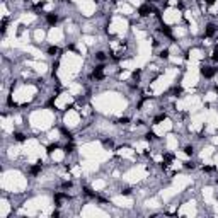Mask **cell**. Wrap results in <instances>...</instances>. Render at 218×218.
I'll use <instances>...</instances> for the list:
<instances>
[{"mask_svg":"<svg viewBox=\"0 0 218 218\" xmlns=\"http://www.w3.org/2000/svg\"><path fill=\"white\" fill-rule=\"evenodd\" d=\"M152 12H153V7L150 5V4H143V5L138 7V15L140 17H148Z\"/></svg>","mask_w":218,"mask_h":218,"instance_id":"1","label":"cell"},{"mask_svg":"<svg viewBox=\"0 0 218 218\" xmlns=\"http://www.w3.org/2000/svg\"><path fill=\"white\" fill-rule=\"evenodd\" d=\"M104 65H97V67L92 70V78H95V80H102L104 78Z\"/></svg>","mask_w":218,"mask_h":218,"instance_id":"2","label":"cell"},{"mask_svg":"<svg viewBox=\"0 0 218 218\" xmlns=\"http://www.w3.org/2000/svg\"><path fill=\"white\" fill-rule=\"evenodd\" d=\"M218 68H213V67H201V75H203L204 78H211L213 75L217 73Z\"/></svg>","mask_w":218,"mask_h":218,"instance_id":"3","label":"cell"},{"mask_svg":"<svg viewBox=\"0 0 218 218\" xmlns=\"http://www.w3.org/2000/svg\"><path fill=\"white\" fill-rule=\"evenodd\" d=\"M217 31H218L217 24H208L206 29H204V36H206V38H211V36H215V34H217Z\"/></svg>","mask_w":218,"mask_h":218,"instance_id":"4","label":"cell"},{"mask_svg":"<svg viewBox=\"0 0 218 218\" xmlns=\"http://www.w3.org/2000/svg\"><path fill=\"white\" fill-rule=\"evenodd\" d=\"M46 22L49 24V26H56V22H58V15H56V12L46 14Z\"/></svg>","mask_w":218,"mask_h":218,"instance_id":"5","label":"cell"},{"mask_svg":"<svg viewBox=\"0 0 218 218\" xmlns=\"http://www.w3.org/2000/svg\"><path fill=\"white\" fill-rule=\"evenodd\" d=\"M41 170H43V165H41V162H38L36 165H33V167L29 169V174H31V176H38V174H41Z\"/></svg>","mask_w":218,"mask_h":218,"instance_id":"6","label":"cell"},{"mask_svg":"<svg viewBox=\"0 0 218 218\" xmlns=\"http://www.w3.org/2000/svg\"><path fill=\"white\" fill-rule=\"evenodd\" d=\"M160 33H162L164 36H167V38H172V29H170L169 26H165V24L160 26Z\"/></svg>","mask_w":218,"mask_h":218,"instance_id":"7","label":"cell"},{"mask_svg":"<svg viewBox=\"0 0 218 218\" xmlns=\"http://www.w3.org/2000/svg\"><path fill=\"white\" fill-rule=\"evenodd\" d=\"M14 140H15V142H26V135L20 133V131H15V133H14Z\"/></svg>","mask_w":218,"mask_h":218,"instance_id":"8","label":"cell"},{"mask_svg":"<svg viewBox=\"0 0 218 218\" xmlns=\"http://www.w3.org/2000/svg\"><path fill=\"white\" fill-rule=\"evenodd\" d=\"M165 118H167V114H165V113H160L158 116H155V118H153V124H158V123L164 121Z\"/></svg>","mask_w":218,"mask_h":218,"instance_id":"9","label":"cell"},{"mask_svg":"<svg viewBox=\"0 0 218 218\" xmlns=\"http://www.w3.org/2000/svg\"><path fill=\"white\" fill-rule=\"evenodd\" d=\"M184 153H186L187 157H191L193 153H194V147H193V145H186V147H184Z\"/></svg>","mask_w":218,"mask_h":218,"instance_id":"10","label":"cell"},{"mask_svg":"<svg viewBox=\"0 0 218 218\" xmlns=\"http://www.w3.org/2000/svg\"><path fill=\"white\" fill-rule=\"evenodd\" d=\"M63 150H65V153H72V152L75 150V145H73L72 142H70V143H67V145L63 147Z\"/></svg>","mask_w":218,"mask_h":218,"instance_id":"11","label":"cell"},{"mask_svg":"<svg viewBox=\"0 0 218 218\" xmlns=\"http://www.w3.org/2000/svg\"><path fill=\"white\" fill-rule=\"evenodd\" d=\"M84 194H85V196H89V198H95V193L90 189V187H87V186L84 187Z\"/></svg>","mask_w":218,"mask_h":218,"instance_id":"12","label":"cell"},{"mask_svg":"<svg viewBox=\"0 0 218 218\" xmlns=\"http://www.w3.org/2000/svg\"><path fill=\"white\" fill-rule=\"evenodd\" d=\"M58 51H60V49H58V46H49V48H48V54H49V56H54Z\"/></svg>","mask_w":218,"mask_h":218,"instance_id":"13","label":"cell"},{"mask_svg":"<svg viewBox=\"0 0 218 218\" xmlns=\"http://www.w3.org/2000/svg\"><path fill=\"white\" fill-rule=\"evenodd\" d=\"M181 94H182V87H174L172 89V95H174V97H181Z\"/></svg>","mask_w":218,"mask_h":218,"instance_id":"14","label":"cell"},{"mask_svg":"<svg viewBox=\"0 0 218 218\" xmlns=\"http://www.w3.org/2000/svg\"><path fill=\"white\" fill-rule=\"evenodd\" d=\"M58 147H60V145H58V143H51V145H48V148H46V152H48V153H53L54 150L58 148Z\"/></svg>","mask_w":218,"mask_h":218,"instance_id":"15","label":"cell"},{"mask_svg":"<svg viewBox=\"0 0 218 218\" xmlns=\"http://www.w3.org/2000/svg\"><path fill=\"white\" fill-rule=\"evenodd\" d=\"M95 60L104 61L106 60V53H104V51H97V53H95Z\"/></svg>","mask_w":218,"mask_h":218,"instance_id":"16","label":"cell"},{"mask_svg":"<svg viewBox=\"0 0 218 218\" xmlns=\"http://www.w3.org/2000/svg\"><path fill=\"white\" fill-rule=\"evenodd\" d=\"M147 140H148V142H153V140H157V135L155 133H153V131H148V133H147Z\"/></svg>","mask_w":218,"mask_h":218,"instance_id":"17","label":"cell"},{"mask_svg":"<svg viewBox=\"0 0 218 218\" xmlns=\"http://www.w3.org/2000/svg\"><path fill=\"white\" fill-rule=\"evenodd\" d=\"M160 58L167 60V58H169V49H162V51H160Z\"/></svg>","mask_w":218,"mask_h":218,"instance_id":"18","label":"cell"},{"mask_svg":"<svg viewBox=\"0 0 218 218\" xmlns=\"http://www.w3.org/2000/svg\"><path fill=\"white\" fill-rule=\"evenodd\" d=\"M211 60H213V61H218V46L215 48V51H213V54H211Z\"/></svg>","mask_w":218,"mask_h":218,"instance_id":"19","label":"cell"},{"mask_svg":"<svg viewBox=\"0 0 218 218\" xmlns=\"http://www.w3.org/2000/svg\"><path fill=\"white\" fill-rule=\"evenodd\" d=\"M184 167H186V169H194L196 165H194V162H186L184 164Z\"/></svg>","mask_w":218,"mask_h":218,"instance_id":"20","label":"cell"},{"mask_svg":"<svg viewBox=\"0 0 218 218\" xmlns=\"http://www.w3.org/2000/svg\"><path fill=\"white\" fill-rule=\"evenodd\" d=\"M128 118H119V119H118V123H119V124H128Z\"/></svg>","mask_w":218,"mask_h":218,"instance_id":"21","label":"cell"},{"mask_svg":"<svg viewBox=\"0 0 218 218\" xmlns=\"http://www.w3.org/2000/svg\"><path fill=\"white\" fill-rule=\"evenodd\" d=\"M201 2H204V4H206V5H213V4H215V2H217V0H201Z\"/></svg>","mask_w":218,"mask_h":218,"instance_id":"22","label":"cell"},{"mask_svg":"<svg viewBox=\"0 0 218 218\" xmlns=\"http://www.w3.org/2000/svg\"><path fill=\"white\" fill-rule=\"evenodd\" d=\"M215 90H217V94H218V85H217V87H215Z\"/></svg>","mask_w":218,"mask_h":218,"instance_id":"23","label":"cell"},{"mask_svg":"<svg viewBox=\"0 0 218 218\" xmlns=\"http://www.w3.org/2000/svg\"><path fill=\"white\" fill-rule=\"evenodd\" d=\"M217 184H218V177H217Z\"/></svg>","mask_w":218,"mask_h":218,"instance_id":"24","label":"cell"}]
</instances>
